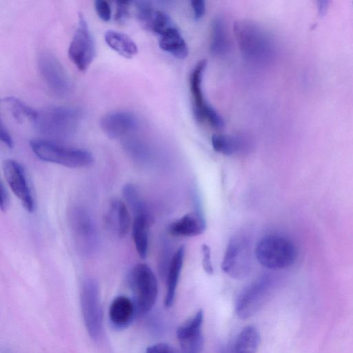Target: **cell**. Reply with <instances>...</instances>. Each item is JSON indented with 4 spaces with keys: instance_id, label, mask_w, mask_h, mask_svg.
<instances>
[{
    "instance_id": "6da1fadb",
    "label": "cell",
    "mask_w": 353,
    "mask_h": 353,
    "mask_svg": "<svg viewBox=\"0 0 353 353\" xmlns=\"http://www.w3.org/2000/svg\"><path fill=\"white\" fill-rule=\"evenodd\" d=\"M234 35L243 58L256 64H265L272 57L274 46L266 31L245 19L234 23Z\"/></svg>"
},
{
    "instance_id": "7a4b0ae2",
    "label": "cell",
    "mask_w": 353,
    "mask_h": 353,
    "mask_svg": "<svg viewBox=\"0 0 353 353\" xmlns=\"http://www.w3.org/2000/svg\"><path fill=\"white\" fill-rule=\"evenodd\" d=\"M80 121L77 110L68 106H50L37 111L33 125L46 139L61 141L70 138Z\"/></svg>"
},
{
    "instance_id": "3957f363",
    "label": "cell",
    "mask_w": 353,
    "mask_h": 353,
    "mask_svg": "<svg viewBox=\"0 0 353 353\" xmlns=\"http://www.w3.org/2000/svg\"><path fill=\"white\" fill-rule=\"evenodd\" d=\"M30 146L39 159L70 168H85L94 162V157L90 151L64 145L54 141L32 139Z\"/></svg>"
},
{
    "instance_id": "277c9868",
    "label": "cell",
    "mask_w": 353,
    "mask_h": 353,
    "mask_svg": "<svg viewBox=\"0 0 353 353\" xmlns=\"http://www.w3.org/2000/svg\"><path fill=\"white\" fill-rule=\"evenodd\" d=\"M254 253L259 263L270 270L286 268L293 264L296 257L294 243L280 234H269L261 238Z\"/></svg>"
},
{
    "instance_id": "5b68a950",
    "label": "cell",
    "mask_w": 353,
    "mask_h": 353,
    "mask_svg": "<svg viewBox=\"0 0 353 353\" xmlns=\"http://www.w3.org/2000/svg\"><path fill=\"white\" fill-rule=\"evenodd\" d=\"M128 281L137 316L143 315L149 312L156 303L158 295L156 276L148 264L140 263L132 269Z\"/></svg>"
},
{
    "instance_id": "8992f818",
    "label": "cell",
    "mask_w": 353,
    "mask_h": 353,
    "mask_svg": "<svg viewBox=\"0 0 353 353\" xmlns=\"http://www.w3.org/2000/svg\"><path fill=\"white\" fill-rule=\"evenodd\" d=\"M68 223L77 250L85 256H93L99 246V237L95 222L83 206H73L68 212Z\"/></svg>"
},
{
    "instance_id": "52a82bcc",
    "label": "cell",
    "mask_w": 353,
    "mask_h": 353,
    "mask_svg": "<svg viewBox=\"0 0 353 353\" xmlns=\"http://www.w3.org/2000/svg\"><path fill=\"white\" fill-rule=\"evenodd\" d=\"M81 306L85 325L90 336L98 339L102 333L103 313L97 281L88 277L82 283Z\"/></svg>"
},
{
    "instance_id": "ba28073f",
    "label": "cell",
    "mask_w": 353,
    "mask_h": 353,
    "mask_svg": "<svg viewBox=\"0 0 353 353\" xmlns=\"http://www.w3.org/2000/svg\"><path fill=\"white\" fill-rule=\"evenodd\" d=\"M68 54L70 61L82 72L89 68L94 58V41L82 13L79 15L78 24L70 41Z\"/></svg>"
},
{
    "instance_id": "9c48e42d",
    "label": "cell",
    "mask_w": 353,
    "mask_h": 353,
    "mask_svg": "<svg viewBox=\"0 0 353 353\" xmlns=\"http://www.w3.org/2000/svg\"><path fill=\"white\" fill-rule=\"evenodd\" d=\"M6 181L23 207L29 212H34L36 200L26 171L14 159H6L2 165Z\"/></svg>"
},
{
    "instance_id": "30bf717a",
    "label": "cell",
    "mask_w": 353,
    "mask_h": 353,
    "mask_svg": "<svg viewBox=\"0 0 353 353\" xmlns=\"http://www.w3.org/2000/svg\"><path fill=\"white\" fill-rule=\"evenodd\" d=\"M38 67L45 84L52 93L61 97L69 93L71 88L70 77L54 54L48 52L40 54Z\"/></svg>"
},
{
    "instance_id": "8fae6325",
    "label": "cell",
    "mask_w": 353,
    "mask_h": 353,
    "mask_svg": "<svg viewBox=\"0 0 353 353\" xmlns=\"http://www.w3.org/2000/svg\"><path fill=\"white\" fill-rule=\"evenodd\" d=\"M249 248L247 241L241 236H232L228 244L221 269L233 278L244 276L249 268Z\"/></svg>"
},
{
    "instance_id": "7c38bea8",
    "label": "cell",
    "mask_w": 353,
    "mask_h": 353,
    "mask_svg": "<svg viewBox=\"0 0 353 353\" xmlns=\"http://www.w3.org/2000/svg\"><path fill=\"white\" fill-rule=\"evenodd\" d=\"M203 311L199 310L176 330V337L183 353H201L203 345L202 325Z\"/></svg>"
},
{
    "instance_id": "4fadbf2b",
    "label": "cell",
    "mask_w": 353,
    "mask_h": 353,
    "mask_svg": "<svg viewBox=\"0 0 353 353\" xmlns=\"http://www.w3.org/2000/svg\"><path fill=\"white\" fill-rule=\"evenodd\" d=\"M107 230L118 239L125 238L132 228L131 217L126 203L114 198L108 203L104 216Z\"/></svg>"
},
{
    "instance_id": "5bb4252c",
    "label": "cell",
    "mask_w": 353,
    "mask_h": 353,
    "mask_svg": "<svg viewBox=\"0 0 353 353\" xmlns=\"http://www.w3.org/2000/svg\"><path fill=\"white\" fill-rule=\"evenodd\" d=\"M99 124L108 137L116 139L136 130L139 125V120L129 111L114 110L102 116Z\"/></svg>"
},
{
    "instance_id": "9a60e30c",
    "label": "cell",
    "mask_w": 353,
    "mask_h": 353,
    "mask_svg": "<svg viewBox=\"0 0 353 353\" xmlns=\"http://www.w3.org/2000/svg\"><path fill=\"white\" fill-rule=\"evenodd\" d=\"M268 283L267 279H261L241 293L236 304V312L239 318L248 319L259 310L265 299Z\"/></svg>"
},
{
    "instance_id": "2e32d148",
    "label": "cell",
    "mask_w": 353,
    "mask_h": 353,
    "mask_svg": "<svg viewBox=\"0 0 353 353\" xmlns=\"http://www.w3.org/2000/svg\"><path fill=\"white\" fill-rule=\"evenodd\" d=\"M134 3L136 17L145 29L160 35L174 25L167 14L154 8L150 2L138 1Z\"/></svg>"
},
{
    "instance_id": "e0dca14e",
    "label": "cell",
    "mask_w": 353,
    "mask_h": 353,
    "mask_svg": "<svg viewBox=\"0 0 353 353\" xmlns=\"http://www.w3.org/2000/svg\"><path fill=\"white\" fill-rule=\"evenodd\" d=\"M206 65V60L199 61L192 70L190 77L193 112L195 119L199 122L205 121L206 112L211 106L205 100L202 88L203 77Z\"/></svg>"
},
{
    "instance_id": "ac0fdd59",
    "label": "cell",
    "mask_w": 353,
    "mask_h": 353,
    "mask_svg": "<svg viewBox=\"0 0 353 353\" xmlns=\"http://www.w3.org/2000/svg\"><path fill=\"white\" fill-rule=\"evenodd\" d=\"M136 315L134 302L128 297L118 296L111 302L109 307V319L115 328L126 327Z\"/></svg>"
},
{
    "instance_id": "d6986e66",
    "label": "cell",
    "mask_w": 353,
    "mask_h": 353,
    "mask_svg": "<svg viewBox=\"0 0 353 353\" xmlns=\"http://www.w3.org/2000/svg\"><path fill=\"white\" fill-rule=\"evenodd\" d=\"M205 227V221L201 214L192 212L174 221L169 227V232L175 236L191 237L202 234Z\"/></svg>"
},
{
    "instance_id": "ffe728a7",
    "label": "cell",
    "mask_w": 353,
    "mask_h": 353,
    "mask_svg": "<svg viewBox=\"0 0 353 353\" xmlns=\"http://www.w3.org/2000/svg\"><path fill=\"white\" fill-rule=\"evenodd\" d=\"M261 336L259 330L253 325L244 327L223 350L222 353H256L259 346Z\"/></svg>"
},
{
    "instance_id": "44dd1931",
    "label": "cell",
    "mask_w": 353,
    "mask_h": 353,
    "mask_svg": "<svg viewBox=\"0 0 353 353\" xmlns=\"http://www.w3.org/2000/svg\"><path fill=\"white\" fill-rule=\"evenodd\" d=\"M185 254V248L183 245L179 247L172 256L168 265L165 283L166 293L165 297V305L170 307L174 302L176 290L182 270Z\"/></svg>"
},
{
    "instance_id": "7402d4cb",
    "label": "cell",
    "mask_w": 353,
    "mask_h": 353,
    "mask_svg": "<svg viewBox=\"0 0 353 353\" xmlns=\"http://www.w3.org/2000/svg\"><path fill=\"white\" fill-rule=\"evenodd\" d=\"M159 45L161 49L179 59L186 58L189 54L187 43L175 24L159 35Z\"/></svg>"
},
{
    "instance_id": "603a6c76",
    "label": "cell",
    "mask_w": 353,
    "mask_h": 353,
    "mask_svg": "<svg viewBox=\"0 0 353 353\" xmlns=\"http://www.w3.org/2000/svg\"><path fill=\"white\" fill-rule=\"evenodd\" d=\"M152 218L146 215H139L134 218L132 225V235L134 244L139 257H147L149 247V230Z\"/></svg>"
},
{
    "instance_id": "cb8c5ba5",
    "label": "cell",
    "mask_w": 353,
    "mask_h": 353,
    "mask_svg": "<svg viewBox=\"0 0 353 353\" xmlns=\"http://www.w3.org/2000/svg\"><path fill=\"white\" fill-rule=\"evenodd\" d=\"M107 45L126 59L133 58L138 52L134 40L128 34L115 30H108L104 34Z\"/></svg>"
},
{
    "instance_id": "d4e9b609",
    "label": "cell",
    "mask_w": 353,
    "mask_h": 353,
    "mask_svg": "<svg viewBox=\"0 0 353 353\" xmlns=\"http://www.w3.org/2000/svg\"><path fill=\"white\" fill-rule=\"evenodd\" d=\"M1 102L10 114L19 123L27 121L33 122L36 118L37 111L17 97H6Z\"/></svg>"
},
{
    "instance_id": "484cf974",
    "label": "cell",
    "mask_w": 353,
    "mask_h": 353,
    "mask_svg": "<svg viewBox=\"0 0 353 353\" xmlns=\"http://www.w3.org/2000/svg\"><path fill=\"white\" fill-rule=\"evenodd\" d=\"M210 48L211 52L216 56L225 54L228 50V39L225 23L220 17L215 18L212 22Z\"/></svg>"
},
{
    "instance_id": "4316f807",
    "label": "cell",
    "mask_w": 353,
    "mask_h": 353,
    "mask_svg": "<svg viewBox=\"0 0 353 353\" xmlns=\"http://www.w3.org/2000/svg\"><path fill=\"white\" fill-rule=\"evenodd\" d=\"M122 194L126 205L132 210L134 216L139 215L151 216L148 208L136 185L132 183L125 184L123 187Z\"/></svg>"
},
{
    "instance_id": "83f0119b",
    "label": "cell",
    "mask_w": 353,
    "mask_h": 353,
    "mask_svg": "<svg viewBox=\"0 0 353 353\" xmlns=\"http://www.w3.org/2000/svg\"><path fill=\"white\" fill-rule=\"evenodd\" d=\"M211 143L216 152L225 155L234 154L239 148V143L236 139L225 134H214Z\"/></svg>"
},
{
    "instance_id": "f1b7e54d",
    "label": "cell",
    "mask_w": 353,
    "mask_h": 353,
    "mask_svg": "<svg viewBox=\"0 0 353 353\" xmlns=\"http://www.w3.org/2000/svg\"><path fill=\"white\" fill-rule=\"evenodd\" d=\"M131 3L132 2L130 1H118L116 2L114 20L117 23H122L128 19Z\"/></svg>"
},
{
    "instance_id": "f546056e",
    "label": "cell",
    "mask_w": 353,
    "mask_h": 353,
    "mask_svg": "<svg viewBox=\"0 0 353 353\" xmlns=\"http://www.w3.org/2000/svg\"><path fill=\"white\" fill-rule=\"evenodd\" d=\"M94 8L98 17L104 21H108L111 18L112 10L110 3L105 0H96Z\"/></svg>"
},
{
    "instance_id": "4dcf8cb0",
    "label": "cell",
    "mask_w": 353,
    "mask_h": 353,
    "mask_svg": "<svg viewBox=\"0 0 353 353\" xmlns=\"http://www.w3.org/2000/svg\"><path fill=\"white\" fill-rule=\"evenodd\" d=\"M201 252L203 256V268L206 273L212 274L213 273V266L211 260L210 248L206 244H203L201 246Z\"/></svg>"
},
{
    "instance_id": "1f68e13d",
    "label": "cell",
    "mask_w": 353,
    "mask_h": 353,
    "mask_svg": "<svg viewBox=\"0 0 353 353\" xmlns=\"http://www.w3.org/2000/svg\"><path fill=\"white\" fill-rule=\"evenodd\" d=\"M146 353H176V352L170 344L159 343L149 346Z\"/></svg>"
},
{
    "instance_id": "d6a6232c",
    "label": "cell",
    "mask_w": 353,
    "mask_h": 353,
    "mask_svg": "<svg viewBox=\"0 0 353 353\" xmlns=\"http://www.w3.org/2000/svg\"><path fill=\"white\" fill-rule=\"evenodd\" d=\"M194 17L199 19L203 17L205 12V3L203 0H194L191 1Z\"/></svg>"
},
{
    "instance_id": "836d02e7",
    "label": "cell",
    "mask_w": 353,
    "mask_h": 353,
    "mask_svg": "<svg viewBox=\"0 0 353 353\" xmlns=\"http://www.w3.org/2000/svg\"><path fill=\"white\" fill-rule=\"evenodd\" d=\"M0 137L1 141L9 148H12L14 146V141L10 132L4 125L3 121L1 120L0 123Z\"/></svg>"
},
{
    "instance_id": "e575fe53",
    "label": "cell",
    "mask_w": 353,
    "mask_h": 353,
    "mask_svg": "<svg viewBox=\"0 0 353 353\" xmlns=\"http://www.w3.org/2000/svg\"><path fill=\"white\" fill-rule=\"evenodd\" d=\"M0 195H1V210L5 212L8 209L10 204V196L6 188L4 185L3 181L1 182L0 185Z\"/></svg>"
}]
</instances>
